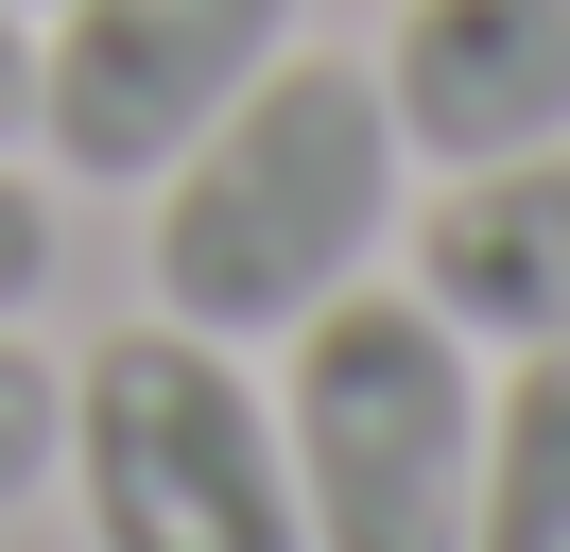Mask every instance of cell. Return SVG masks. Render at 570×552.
Listing matches in <instances>:
<instances>
[{
	"label": "cell",
	"instance_id": "obj_3",
	"mask_svg": "<svg viewBox=\"0 0 570 552\" xmlns=\"http://www.w3.org/2000/svg\"><path fill=\"white\" fill-rule=\"evenodd\" d=\"M70 518L87 552H312L294 518V466H277V414L243 397L208 328H105V363L70 379Z\"/></svg>",
	"mask_w": 570,
	"mask_h": 552
},
{
	"label": "cell",
	"instance_id": "obj_7",
	"mask_svg": "<svg viewBox=\"0 0 570 552\" xmlns=\"http://www.w3.org/2000/svg\"><path fill=\"white\" fill-rule=\"evenodd\" d=\"M466 552H570V345H519V379L484 397Z\"/></svg>",
	"mask_w": 570,
	"mask_h": 552
},
{
	"label": "cell",
	"instance_id": "obj_2",
	"mask_svg": "<svg viewBox=\"0 0 570 552\" xmlns=\"http://www.w3.org/2000/svg\"><path fill=\"white\" fill-rule=\"evenodd\" d=\"M277 466L312 552H466V483H484V345L415 294L363 276L294 328L277 379Z\"/></svg>",
	"mask_w": 570,
	"mask_h": 552
},
{
	"label": "cell",
	"instance_id": "obj_9",
	"mask_svg": "<svg viewBox=\"0 0 570 552\" xmlns=\"http://www.w3.org/2000/svg\"><path fill=\"white\" fill-rule=\"evenodd\" d=\"M36 294H52V190H36V172H0V328H18Z\"/></svg>",
	"mask_w": 570,
	"mask_h": 552
},
{
	"label": "cell",
	"instance_id": "obj_8",
	"mask_svg": "<svg viewBox=\"0 0 570 552\" xmlns=\"http://www.w3.org/2000/svg\"><path fill=\"white\" fill-rule=\"evenodd\" d=\"M52 432H70V379H52L36 345L0 328V518H18V501L52 483Z\"/></svg>",
	"mask_w": 570,
	"mask_h": 552
},
{
	"label": "cell",
	"instance_id": "obj_10",
	"mask_svg": "<svg viewBox=\"0 0 570 552\" xmlns=\"http://www.w3.org/2000/svg\"><path fill=\"white\" fill-rule=\"evenodd\" d=\"M0 138H36V18L0 0Z\"/></svg>",
	"mask_w": 570,
	"mask_h": 552
},
{
	"label": "cell",
	"instance_id": "obj_4",
	"mask_svg": "<svg viewBox=\"0 0 570 552\" xmlns=\"http://www.w3.org/2000/svg\"><path fill=\"white\" fill-rule=\"evenodd\" d=\"M294 52V0H52L36 34V138L87 190H156L259 69Z\"/></svg>",
	"mask_w": 570,
	"mask_h": 552
},
{
	"label": "cell",
	"instance_id": "obj_5",
	"mask_svg": "<svg viewBox=\"0 0 570 552\" xmlns=\"http://www.w3.org/2000/svg\"><path fill=\"white\" fill-rule=\"evenodd\" d=\"M381 103L432 172L570 138V0H415L397 52H381Z\"/></svg>",
	"mask_w": 570,
	"mask_h": 552
},
{
	"label": "cell",
	"instance_id": "obj_6",
	"mask_svg": "<svg viewBox=\"0 0 570 552\" xmlns=\"http://www.w3.org/2000/svg\"><path fill=\"white\" fill-rule=\"evenodd\" d=\"M415 294L466 345H570V138L484 156L415 207Z\"/></svg>",
	"mask_w": 570,
	"mask_h": 552
},
{
	"label": "cell",
	"instance_id": "obj_1",
	"mask_svg": "<svg viewBox=\"0 0 570 552\" xmlns=\"http://www.w3.org/2000/svg\"><path fill=\"white\" fill-rule=\"evenodd\" d=\"M397 172H415V138H397L381 69L277 52L174 172H156V310L208 328V345H294L328 294L381 276L397 225H415Z\"/></svg>",
	"mask_w": 570,
	"mask_h": 552
}]
</instances>
